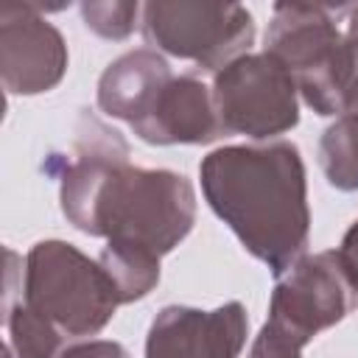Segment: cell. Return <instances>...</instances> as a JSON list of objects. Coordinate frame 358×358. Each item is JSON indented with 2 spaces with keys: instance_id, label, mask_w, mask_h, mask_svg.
<instances>
[{
  "instance_id": "5b68a950",
  "label": "cell",
  "mask_w": 358,
  "mask_h": 358,
  "mask_svg": "<svg viewBox=\"0 0 358 358\" xmlns=\"http://www.w3.org/2000/svg\"><path fill=\"white\" fill-rule=\"evenodd\" d=\"M350 310V288L336 252L299 257L277 277L268 319L260 327L249 358H302L305 344L341 322Z\"/></svg>"
},
{
  "instance_id": "9c48e42d",
  "label": "cell",
  "mask_w": 358,
  "mask_h": 358,
  "mask_svg": "<svg viewBox=\"0 0 358 358\" xmlns=\"http://www.w3.org/2000/svg\"><path fill=\"white\" fill-rule=\"evenodd\" d=\"M249 336L241 302L215 310L168 305L157 313L145 338V358H238Z\"/></svg>"
},
{
  "instance_id": "5bb4252c",
  "label": "cell",
  "mask_w": 358,
  "mask_h": 358,
  "mask_svg": "<svg viewBox=\"0 0 358 358\" xmlns=\"http://www.w3.org/2000/svg\"><path fill=\"white\" fill-rule=\"evenodd\" d=\"M6 327L14 358H59L62 333L22 299L6 308Z\"/></svg>"
},
{
  "instance_id": "277c9868",
  "label": "cell",
  "mask_w": 358,
  "mask_h": 358,
  "mask_svg": "<svg viewBox=\"0 0 358 358\" xmlns=\"http://www.w3.org/2000/svg\"><path fill=\"white\" fill-rule=\"evenodd\" d=\"M22 302L62 336L101 333L120 305L103 266L67 241H39L28 252Z\"/></svg>"
},
{
  "instance_id": "8992f818",
  "label": "cell",
  "mask_w": 358,
  "mask_h": 358,
  "mask_svg": "<svg viewBox=\"0 0 358 358\" xmlns=\"http://www.w3.org/2000/svg\"><path fill=\"white\" fill-rule=\"evenodd\" d=\"M140 25L151 50H165L207 73L246 56L255 42V20L238 3L157 0L143 6Z\"/></svg>"
},
{
  "instance_id": "52a82bcc",
  "label": "cell",
  "mask_w": 358,
  "mask_h": 358,
  "mask_svg": "<svg viewBox=\"0 0 358 358\" xmlns=\"http://www.w3.org/2000/svg\"><path fill=\"white\" fill-rule=\"evenodd\" d=\"M299 90L271 53H246L215 73L213 103L224 134L268 140L299 123Z\"/></svg>"
},
{
  "instance_id": "30bf717a",
  "label": "cell",
  "mask_w": 358,
  "mask_h": 358,
  "mask_svg": "<svg viewBox=\"0 0 358 358\" xmlns=\"http://www.w3.org/2000/svg\"><path fill=\"white\" fill-rule=\"evenodd\" d=\"M131 131L151 145H204L224 134L213 90L196 76L173 78Z\"/></svg>"
},
{
  "instance_id": "9a60e30c",
  "label": "cell",
  "mask_w": 358,
  "mask_h": 358,
  "mask_svg": "<svg viewBox=\"0 0 358 358\" xmlns=\"http://www.w3.org/2000/svg\"><path fill=\"white\" fill-rule=\"evenodd\" d=\"M137 14H143L137 3H81L84 25L103 39H126L134 31Z\"/></svg>"
},
{
  "instance_id": "2e32d148",
  "label": "cell",
  "mask_w": 358,
  "mask_h": 358,
  "mask_svg": "<svg viewBox=\"0 0 358 358\" xmlns=\"http://www.w3.org/2000/svg\"><path fill=\"white\" fill-rule=\"evenodd\" d=\"M336 260H338V268H341L347 288L352 291V296L358 302V221L344 232L341 246L336 252Z\"/></svg>"
},
{
  "instance_id": "8fae6325",
  "label": "cell",
  "mask_w": 358,
  "mask_h": 358,
  "mask_svg": "<svg viewBox=\"0 0 358 358\" xmlns=\"http://www.w3.org/2000/svg\"><path fill=\"white\" fill-rule=\"evenodd\" d=\"M173 81L171 64L159 50L137 48L115 59L98 78V109L129 126L143 120L159 92Z\"/></svg>"
},
{
  "instance_id": "4fadbf2b",
  "label": "cell",
  "mask_w": 358,
  "mask_h": 358,
  "mask_svg": "<svg viewBox=\"0 0 358 358\" xmlns=\"http://www.w3.org/2000/svg\"><path fill=\"white\" fill-rule=\"evenodd\" d=\"M98 263L109 274L120 305L143 299L159 282V257H154V255H148L143 249L106 243L101 257H98Z\"/></svg>"
},
{
  "instance_id": "ac0fdd59",
  "label": "cell",
  "mask_w": 358,
  "mask_h": 358,
  "mask_svg": "<svg viewBox=\"0 0 358 358\" xmlns=\"http://www.w3.org/2000/svg\"><path fill=\"white\" fill-rule=\"evenodd\" d=\"M347 48H350V56H352V81H358V6L347 8Z\"/></svg>"
},
{
  "instance_id": "7c38bea8",
  "label": "cell",
  "mask_w": 358,
  "mask_h": 358,
  "mask_svg": "<svg viewBox=\"0 0 358 358\" xmlns=\"http://www.w3.org/2000/svg\"><path fill=\"white\" fill-rule=\"evenodd\" d=\"M319 165L336 190H358V81L319 140Z\"/></svg>"
},
{
  "instance_id": "3957f363",
  "label": "cell",
  "mask_w": 358,
  "mask_h": 358,
  "mask_svg": "<svg viewBox=\"0 0 358 358\" xmlns=\"http://www.w3.org/2000/svg\"><path fill=\"white\" fill-rule=\"evenodd\" d=\"M338 11L319 3H277L266 53L285 64L302 101L322 117L341 115L352 90V56L338 31Z\"/></svg>"
},
{
  "instance_id": "e0dca14e",
  "label": "cell",
  "mask_w": 358,
  "mask_h": 358,
  "mask_svg": "<svg viewBox=\"0 0 358 358\" xmlns=\"http://www.w3.org/2000/svg\"><path fill=\"white\" fill-rule=\"evenodd\" d=\"M59 358H131L117 341H81L59 352Z\"/></svg>"
},
{
  "instance_id": "d6986e66",
  "label": "cell",
  "mask_w": 358,
  "mask_h": 358,
  "mask_svg": "<svg viewBox=\"0 0 358 358\" xmlns=\"http://www.w3.org/2000/svg\"><path fill=\"white\" fill-rule=\"evenodd\" d=\"M3 355H6V358H14V355H11V347H6V352H3Z\"/></svg>"
},
{
  "instance_id": "7a4b0ae2",
  "label": "cell",
  "mask_w": 358,
  "mask_h": 358,
  "mask_svg": "<svg viewBox=\"0 0 358 358\" xmlns=\"http://www.w3.org/2000/svg\"><path fill=\"white\" fill-rule=\"evenodd\" d=\"M199 176L213 213L274 277L305 255L310 210L305 165L294 143L215 148L201 159Z\"/></svg>"
},
{
  "instance_id": "6da1fadb",
  "label": "cell",
  "mask_w": 358,
  "mask_h": 358,
  "mask_svg": "<svg viewBox=\"0 0 358 358\" xmlns=\"http://www.w3.org/2000/svg\"><path fill=\"white\" fill-rule=\"evenodd\" d=\"M59 199L76 229L154 257L179 246L196 221L193 185L173 171L131 165L123 134L90 112L78 117Z\"/></svg>"
},
{
  "instance_id": "ba28073f",
  "label": "cell",
  "mask_w": 358,
  "mask_h": 358,
  "mask_svg": "<svg viewBox=\"0 0 358 358\" xmlns=\"http://www.w3.org/2000/svg\"><path fill=\"white\" fill-rule=\"evenodd\" d=\"M67 70V45L28 3L0 6V76L8 95H39L53 90Z\"/></svg>"
}]
</instances>
